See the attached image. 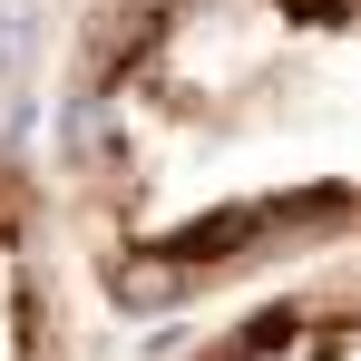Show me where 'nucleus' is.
Wrapping results in <instances>:
<instances>
[{
	"label": "nucleus",
	"mask_w": 361,
	"mask_h": 361,
	"mask_svg": "<svg viewBox=\"0 0 361 361\" xmlns=\"http://www.w3.org/2000/svg\"><path fill=\"white\" fill-rule=\"evenodd\" d=\"M20 49H30V20H20V10H0V68H20Z\"/></svg>",
	"instance_id": "f257e3e1"
}]
</instances>
